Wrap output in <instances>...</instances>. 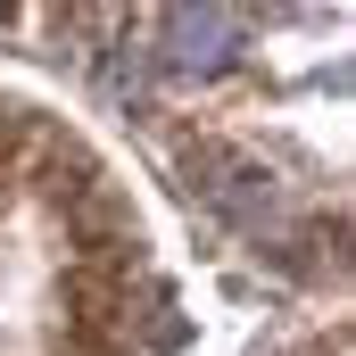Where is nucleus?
<instances>
[{"label":"nucleus","mask_w":356,"mask_h":356,"mask_svg":"<svg viewBox=\"0 0 356 356\" xmlns=\"http://www.w3.org/2000/svg\"><path fill=\"white\" fill-rule=\"evenodd\" d=\"M232 58V8L224 0H182L166 25V67L175 75H216Z\"/></svg>","instance_id":"nucleus-1"}]
</instances>
